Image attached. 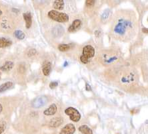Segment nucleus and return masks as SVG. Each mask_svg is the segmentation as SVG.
<instances>
[{"instance_id": "obj_24", "label": "nucleus", "mask_w": 148, "mask_h": 134, "mask_svg": "<svg viewBox=\"0 0 148 134\" xmlns=\"http://www.w3.org/2000/svg\"><path fill=\"white\" fill-rule=\"evenodd\" d=\"M143 32H145L146 34H147V28H143Z\"/></svg>"}, {"instance_id": "obj_17", "label": "nucleus", "mask_w": 148, "mask_h": 134, "mask_svg": "<svg viewBox=\"0 0 148 134\" xmlns=\"http://www.w3.org/2000/svg\"><path fill=\"white\" fill-rule=\"evenodd\" d=\"M14 36L19 40H24L25 38V34L21 30H15L14 32Z\"/></svg>"}, {"instance_id": "obj_11", "label": "nucleus", "mask_w": 148, "mask_h": 134, "mask_svg": "<svg viewBox=\"0 0 148 134\" xmlns=\"http://www.w3.org/2000/svg\"><path fill=\"white\" fill-rule=\"evenodd\" d=\"M81 24H82V22L80 20H74L72 25L70 26V28H68V31L69 32H74L75 30H76L77 29H78L80 28Z\"/></svg>"}, {"instance_id": "obj_12", "label": "nucleus", "mask_w": 148, "mask_h": 134, "mask_svg": "<svg viewBox=\"0 0 148 134\" xmlns=\"http://www.w3.org/2000/svg\"><path fill=\"white\" fill-rule=\"evenodd\" d=\"M13 83L11 81H7L6 83L2 84L0 85V93H3V92L6 91L9 89H11L13 87Z\"/></svg>"}, {"instance_id": "obj_5", "label": "nucleus", "mask_w": 148, "mask_h": 134, "mask_svg": "<svg viewBox=\"0 0 148 134\" xmlns=\"http://www.w3.org/2000/svg\"><path fill=\"white\" fill-rule=\"evenodd\" d=\"M76 131V127L72 123H68L61 129L59 134H74Z\"/></svg>"}, {"instance_id": "obj_22", "label": "nucleus", "mask_w": 148, "mask_h": 134, "mask_svg": "<svg viewBox=\"0 0 148 134\" xmlns=\"http://www.w3.org/2000/svg\"><path fill=\"white\" fill-rule=\"evenodd\" d=\"M36 53V50L35 49H31L28 52V56H32L33 55H34Z\"/></svg>"}, {"instance_id": "obj_18", "label": "nucleus", "mask_w": 148, "mask_h": 134, "mask_svg": "<svg viewBox=\"0 0 148 134\" xmlns=\"http://www.w3.org/2000/svg\"><path fill=\"white\" fill-rule=\"evenodd\" d=\"M6 126L7 123L5 121H0V134L3 133L4 132L5 129H6Z\"/></svg>"}, {"instance_id": "obj_13", "label": "nucleus", "mask_w": 148, "mask_h": 134, "mask_svg": "<svg viewBox=\"0 0 148 134\" xmlns=\"http://www.w3.org/2000/svg\"><path fill=\"white\" fill-rule=\"evenodd\" d=\"M12 44V42L7 38H0V48H6Z\"/></svg>"}, {"instance_id": "obj_16", "label": "nucleus", "mask_w": 148, "mask_h": 134, "mask_svg": "<svg viewBox=\"0 0 148 134\" xmlns=\"http://www.w3.org/2000/svg\"><path fill=\"white\" fill-rule=\"evenodd\" d=\"M71 48L70 44H59L58 46V49L59 50V51L61 52H66L69 50Z\"/></svg>"}, {"instance_id": "obj_20", "label": "nucleus", "mask_w": 148, "mask_h": 134, "mask_svg": "<svg viewBox=\"0 0 148 134\" xmlns=\"http://www.w3.org/2000/svg\"><path fill=\"white\" fill-rule=\"evenodd\" d=\"M57 85H58V83H57V82L53 81V82H51L50 84H49V87H50L51 89H55V88H56L57 87Z\"/></svg>"}, {"instance_id": "obj_23", "label": "nucleus", "mask_w": 148, "mask_h": 134, "mask_svg": "<svg viewBox=\"0 0 148 134\" xmlns=\"http://www.w3.org/2000/svg\"><path fill=\"white\" fill-rule=\"evenodd\" d=\"M2 110H3V107H2V105L0 103V113H1V112H2Z\"/></svg>"}, {"instance_id": "obj_3", "label": "nucleus", "mask_w": 148, "mask_h": 134, "mask_svg": "<svg viewBox=\"0 0 148 134\" xmlns=\"http://www.w3.org/2000/svg\"><path fill=\"white\" fill-rule=\"evenodd\" d=\"M65 113L70 117V119L74 122H78L81 119V114L74 107H68L65 110Z\"/></svg>"}, {"instance_id": "obj_26", "label": "nucleus", "mask_w": 148, "mask_h": 134, "mask_svg": "<svg viewBox=\"0 0 148 134\" xmlns=\"http://www.w3.org/2000/svg\"><path fill=\"white\" fill-rule=\"evenodd\" d=\"M1 14H2V11H1V10H0V16H1Z\"/></svg>"}, {"instance_id": "obj_7", "label": "nucleus", "mask_w": 148, "mask_h": 134, "mask_svg": "<svg viewBox=\"0 0 148 134\" xmlns=\"http://www.w3.org/2000/svg\"><path fill=\"white\" fill-rule=\"evenodd\" d=\"M63 120L61 117H55L51 119L50 122L49 123V125L51 127H57L63 123Z\"/></svg>"}, {"instance_id": "obj_6", "label": "nucleus", "mask_w": 148, "mask_h": 134, "mask_svg": "<svg viewBox=\"0 0 148 134\" xmlns=\"http://www.w3.org/2000/svg\"><path fill=\"white\" fill-rule=\"evenodd\" d=\"M57 107L56 105H55V103H53V104H51L47 109H46L44 111L43 114L46 116L53 115L55 114V113L57 112Z\"/></svg>"}, {"instance_id": "obj_4", "label": "nucleus", "mask_w": 148, "mask_h": 134, "mask_svg": "<svg viewBox=\"0 0 148 134\" xmlns=\"http://www.w3.org/2000/svg\"><path fill=\"white\" fill-rule=\"evenodd\" d=\"M48 102V98L46 96H39L32 101V107L37 109L43 107Z\"/></svg>"}, {"instance_id": "obj_19", "label": "nucleus", "mask_w": 148, "mask_h": 134, "mask_svg": "<svg viewBox=\"0 0 148 134\" xmlns=\"http://www.w3.org/2000/svg\"><path fill=\"white\" fill-rule=\"evenodd\" d=\"M109 9H106V10H105L104 12L102 13L101 18H102L103 20H106V19H107V18H108V16H109Z\"/></svg>"}, {"instance_id": "obj_14", "label": "nucleus", "mask_w": 148, "mask_h": 134, "mask_svg": "<svg viewBox=\"0 0 148 134\" xmlns=\"http://www.w3.org/2000/svg\"><path fill=\"white\" fill-rule=\"evenodd\" d=\"M79 131L83 134H93V131H92L91 128L86 125L80 126L79 127Z\"/></svg>"}, {"instance_id": "obj_21", "label": "nucleus", "mask_w": 148, "mask_h": 134, "mask_svg": "<svg viewBox=\"0 0 148 134\" xmlns=\"http://www.w3.org/2000/svg\"><path fill=\"white\" fill-rule=\"evenodd\" d=\"M95 2V1H93V0H87V1H86V5H87V6L91 7L94 5Z\"/></svg>"}, {"instance_id": "obj_10", "label": "nucleus", "mask_w": 148, "mask_h": 134, "mask_svg": "<svg viewBox=\"0 0 148 134\" xmlns=\"http://www.w3.org/2000/svg\"><path fill=\"white\" fill-rule=\"evenodd\" d=\"M14 64L12 61H7L4 63V64L0 67V70L3 72H7L13 68Z\"/></svg>"}, {"instance_id": "obj_25", "label": "nucleus", "mask_w": 148, "mask_h": 134, "mask_svg": "<svg viewBox=\"0 0 148 134\" xmlns=\"http://www.w3.org/2000/svg\"><path fill=\"white\" fill-rule=\"evenodd\" d=\"M12 11H15V12H16V13H17V12H19L18 9H17V10H16V9H15L14 8H13V9H12Z\"/></svg>"}, {"instance_id": "obj_2", "label": "nucleus", "mask_w": 148, "mask_h": 134, "mask_svg": "<svg viewBox=\"0 0 148 134\" xmlns=\"http://www.w3.org/2000/svg\"><path fill=\"white\" fill-rule=\"evenodd\" d=\"M48 17L52 20L57 22H67L69 20V16L66 13L59 12L56 10H51L48 12Z\"/></svg>"}, {"instance_id": "obj_9", "label": "nucleus", "mask_w": 148, "mask_h": 134, "mask_svg": "<svg viewBox=\"0 0 148 134\" xmlns=\"http://www.w3.org/2000/svg\"><path fill=\"white\" fill-rule=\"evenodd\" d=\"M51 70V62H48V61H46V62H44L43 67H42V72H43L44 75L45 76L49 75V74H50Z\"/></svg>"}, {"instance_id": "obj_15", "label": "nucleus", "mask_w": 148, "mask_h": 134, "mask_svg": "<svg viewBox=\"0 0 148 134\" xmlns=\"http://www.w3.org/2000/svg\"><path fill=\"white\" fill-rule=\"evenodd\" d=\"M53 5L55 9L61 10L64 7V1H62V0H57V1H55L53 2Z\"/></svg>"}, {"instance_id": "obj_1", "label": "nucleus", "mask_w": 148, "mask_h": 134, "mask_svg": "<svg viewBox=\"0 0 148 134\" xmlns=\"http://www.w3.org/2000/svg\"><path fill=\"white\" fill-rule=\"evenodd\" d=\"M95 55V49L91 45H86L84 47L82 55L80 56L81 62L87 64L89 62L90 58H93Z\"/></svg>"}, {"instance_id": "obj_8", "label": "nucleus", "mask_w": 148, "mask_h": 134, "mask_svg": "<svg viewBox=\"0 0 148 134\" xmlns=\"http://www.w3.org/2000/svg\"><path fill=\"white\" fill-rule=\"evenodd\" d=\"M24 18L25 22H26V28L29 29L31 28L32 24V17L30 12H27L24 13Z\"/></svg>"}]
</instances>
